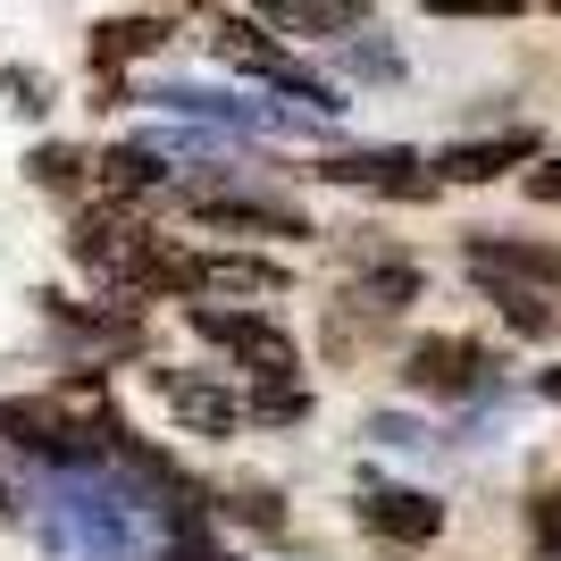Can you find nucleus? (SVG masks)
Listing matches in <instances>:
<instances>
[{
	"label": "nucleus",
	"instance_id": "obj_1",
	"mask_svg": "<svg viewBox=\"0 0 561 561\" xmlns=\"http://www.w3.org/2000/svg\"><path fill=\"white\" fill-rule=\"evenodd\" d=\"M185 328L202 335V344L234 352L243 369L260 377V386H294V369H302V352H294V335L277 328V319H260V310H218V302H193Z\"/></svg>",
	"mask_w": 561,
	"mask_h": 561
},
{
	"label": "nucleus",
	"instance_id": "obj_2",
	"mask_svg": "<svg viewBox=\"0 0 561 561\" xmlns=\"http://www.w3.org/2000/svg\"><path fill=\"white\" fill-rule=\"evenodd\" d=\"M0 436H9L18 453H34V461H50V469H93L101 453H110V445H101L110 420H101V427H76L50 394H9V402H0Z\"/></svg>",
	"mask_w": 561,
	"mask_h": 561
},
{
	"label": "nucleus",
	"instance_id": "obj_3",
	"mask_svg": "<svg viewBox=\"0 0 561 561\" xmlns=\"http://www.w3.org/2000/svg\"><path fill=\"white\" fill-rule=\"evenodd\" d=\"M193 227L202 234H285V243H310V218L294 202H260V193H193Z\"/></svg>",
	"mask_w": 561,
	"mask_h": 561
},
{
	"label": "nucleus",
	"instance_id": "obj_4",
	"mask_svg": "<svg viewBox=\"0 0 561 561\" xmlns=\"http://www.w3.org/2000/svg\"><path fill=\"white\" fill-rule=\"evenodd\" d=\"M310 176H328V185H369V193H394V202H427V193H436L427 160H411V151H335V160H319Z\"/></svg>",
	"mask_w": 561,
	"mask_h": 561
},
{
	"label": "nucleus",
	"instance_id": "obj_5",
	"mask_svg": "<svg viewBox=\"0 0 561 561\" xmlns=\"http://www.w3.org/2000/svg\"><path fill=\"white\" fill-rule=\"evenodd\" d=\"M537 160V135L528 126H512V135H486V142H453V151H436L427 160V176L436 185H494V176H512V168Z\"/></svg>",
	"mask_w": 561,
	"mask_h": 561
},
{
	"label": "nucleus",
	"instance_id": "obj_6",
	"mask_svg": "<svg viewBox=\"0 0 561 561\" xmlns=\"http://www.w3.org/2000/svg\"><path fill=\"white\" fill-rule=\"evenodd\" d=\"M486 344H469V335H427V344H411V386L420 394H478L486 386Z\"/></svg>",
	"mask_w": 561,
	"mask_h": 561
},
{
	"label": "nucleus",
	"instance_id": "obj_7",
	"mask_svg": "<svg viewBox=\"0 0 561 561\" xmlns=\"http://www.w3.org/2000/svg\"><path fill=\"white\" fill-rule=\"evenodd\" d=\"M151 386H160V402L176 411L185 436H234V420H243V402H234L227 386H202V377H185V369H151Z\"/></svg>",
	"mask_w": 561,
	"mask_h": 561
},
{
	"label": "nucleus",
	"instance_id": "obj_8",
	"mask_svg": "<svg viewBox=\"0 0 561 561\" xmlns=\"http://www.w3.org/2000/svg\"><path fill=\"white\" fill-rule=\"evenodd\" d=\"M360 528H377V537H394V545H427L445 528V503L420 494V486H369L360 494Z\"/></svg>",
	"mask_w": 561,
	"mask_h": 561
},
{
	"label": "nucleus",
	"instance_id": "obj_9",
	"mask_svg": "<svg viewBox=\"0 0 561 561\" xmlns=\"http://www.w3.org/2000/svg\"><path fill=\"white\" fill-rule=\"evenodd\" d=\"M260 18L285 25V34H310V43L369 34V9H360V0H260Z\"/></svg>",
	"mask_w": 561,
	"mask_h": 561
},
{
	"label": "nucleus",
	"instance_id": "obj_10",
	"mask_svg": "<svg viewBox=\"0 0 561 561\" xmlns=\"http://www.w3.org/2000/svg\"><path fill=\"white\" fill-rule=\"evenodd\" d=\"M469 268L478 277H519V285H561V252L512 243V234H469Z\"/></svg>",
	"mask_w": 561,
	"mask_h": 561
},
{
	"label": "nucleus",
	"instance_id": "obj_11",
	"mask_svg": "<svg viewBox=\"0 0 561 561\" xmlns=\"http://www.w3.org/2000/svg\"><path fill=\"white\" fill-rule=\"evenodd\" d=\"M411 302H420V268L411 260H377V268L352 277V310H369V319H394Z\"/></svg>",
	"mask_w": 561,
	"mask_h": 561
},
{
	"label": "nucleus",
	"instance_id": "obj_12",
	"mask_svg": "<svg viewBox=\"0 0 561 561\" xmlns=\"http://www.w3.org/2000/svg\"><path fill=\"white\" fill-rule=\"evenodd\" d=\"M210 285H227V294H285V285H294V277H285V268H277V260H260V252H202V294H210Z\"/></svg>",
	"mask_w": 561,
	"mask_h": 561
},
{
	"label": "nucleus",
	"instance_id": "obj_13",
	"mask_svg": "<svg viewBox=\"0 0 561 561\" xmlns=\"http://www.w3.org/2000/svg\"><path fill=\"white\" fill-rule=\"evenodd\" d=\"M101 185H110L117 202H135V193H160V185H168L160 142H117L110 160H101Z\"/></svg>",
	"mask_w": 561,
	"mask_h": 561
},
{
	"label": "nucleus",
	"instance_id": "obj_14",
	"mask_svg": "<svg viewBox=\"0 0 561 561\" xmlns=\"http://www.w3.org/2000/svg\"><path fill=\"white\" fill-rule=\"evenodd\" d=\"M486 294H494V310L512 319V335H553V328H561V310H553V294H545V285L486 277Z\"/></svg>",
	"mask_w": 561,
	"mask_h": 561
},
{
	"label": "nucleus",
	"instance_id": "obj_15",
	"mask_svg": "<svg viewBox=\"0 0 561 561\" xmlns=\"http://www.w3.org/2000/svg\"><path fill=\"white\" fill-rule=\"evenodd\" d=\"M218 50H227V59H243L252 76H285V50L268 43L252 18H227V25H218Z\"/></svg>",
	"mask_w": 561,
	"mask_h": 561
},
{
	"label": "nucleus",
	"instance_id": "obj_16",
	"mask_svg": "<svg viewBox=\"0 0 561 561\" xmlns=\"http://www.w3.org/2000/svg\"><path fill=\"white\" fill-rule=\"evenodd\" d=\"M168 43V25L160 18H117L101 25V59H126V50H160Z\"/></svg>",
	"mask_w": 561,
	"mask_h": 561
},
{
	"label": "nucleus",
	"instance_id": "obj_17",
	"mask_svg": "<svg viewBox=\"0 0 561 561\" xmlns=\"http://www.w3.org/2000/svg\"><path fill=\"white\" fill-rule=\"evenodd\" d=\"M76 176H84V151H68V142L34 151V185H76Z\"/></svg>",
	"mask_w": 561,
	"mask_h": 561
},
{
	"label": "nucleus",
	"instance_id": "obj_18",
	"mask_svg": "<svg viewBox=\"0 0 561 561\" xmlns=\"http://www.w3.org/2000/svg\"><path fill=\"white\" fill-rule=\"evenodd\" d=\"M436 18H512L519 0H427Z\"/></svg>",
	"mask_w": 561,
	"mask_h": 561
},
{
	"label": "nucleus",
	"instance_id": "obj_19",
	"mask_svg": "<svg viewBox=\"0 0 561 561\" xmlns=\"http://www.w3.org/2000/svg\"><path fill=\"white\" fill-rule=\"evenodd\" d=\"M537 545H545V561H561V494L537 503Z\"/></svg>",
	"mask_w": 561,
	"mask_h": 561
},
{
	"label": "nucleus",
	"instance_id": "obj_20",
	"mask_svg": "<svg viewBox=\"0 0 561 561\" xmlns=\"http://www.w3.org/2000/svg\"><path fill=\"white\" fill-rule=\"evenodd\" d=\"M528 193H537V202H561V160H545L537 176H528Z\"/></svg>",
	"mask_w": 561,
	"mask_h": 561
},
{
	"label": "nucleus",
	"instance_id": "obj_21",
	"mask_svg": "<svg viewBox=\"0 0 561 561\" xmlns=\"http://www.w3.org/2000/svg\"><path fill=\"white\" fill-rule=\"evenodd\" d=\"M160 561H227V553H210V545H176V553H160Z\"/></svg>",
	"mask_w": 561,
	"mask_h": 561
},
{
	"label": "nucleus",
	"instance_id": "obj_22",
	"mask_svg": "<svg viewBox=\"0 0 561 561\" xmlns=\"http://www.w3.org/2000/svg\"><path fill=\"white\" fill-rule=\"evenodd\" d=\"M537 386H545V402H561V369H545V377H537Z\"/></svg>",
	"mask_w": 561,
	"mask_h": 561
},
{
	"label": "nucleus",
	"instance_id": "obj_23",
	"mask_svg": "<svg viewBox=\"0 0 561 561\" xmlns=\"http://www.w3.org/2000/svg\"><path fill=\"white\" fill-rule=\"evenodd\" d=\"M553 9H561V0H553Z\"/></svg>",
	"mask_w": 561,
	"mask_h": 561
}]
</instances>
